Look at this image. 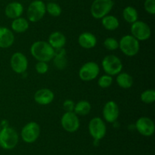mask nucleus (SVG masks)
Wrapping results in <instances>:
<instances>
[{
	"label": "nucleus",
	"mask_w": 155,
	"mask_h": 155,
	"mask_svg": "<svg viewBox=\"0 0 155 155\" xmlns=\"http://www.w3.org/2000/svg\"><path fill=\"white\" fill-rule=\"evenodd\" d=\"M31 55L38 62H48L54 58V49L45 41H36L30 47Z\"/></svg>",
	"instance_id": "1"
},
{
	"label": "nucleus",
	"mask_w": 155,
	"mask_h": 155,
	"mask_svg": "<svg viewBox=\"0 0 155 155\" xmlns=\"http://www.w3.org/2000/svg\"><path fill=\"white\" fill-rule=\"evenodd\" d=\"M18 132L11 127H5L0 130V147L5 150L15 148L18 143Z\"/></svg>",
	"instance_id": "2"
},
{
	"label": "nucleus",
	"mask_w": 155,
	"mask_h": 155,
	"mask_svg": "<svg viewBox=\"0 0 155 155\" xmlns=\"http://www.w3.org/2000/svg\"><path fill=\"white\" fill-rule=\"evenodd\" d=\"M119 48L124 55L127 56H134L138 54L140 49L139 41L132 35H125L119 42Z\"/></svg>",
	"instance_id": "3"
},
{
	"label": "nucleus",
	"mask_w": 155,
	"mask_h": 155,
	"mask_svg": "<svg viewBox=\"0 0 155 155\" xmlns=\"http://www.w3.org/2000/svg\"><path fill=\"white\" fill-rule=\"evenodd\" d=\"M103 70L106 74L113 76L121 72L123 69V63L120 59L114 55H107L101 62Z\"/></svg>",
	"instance_id": "4"
},
{
	"label": "nucleus",
	"mask_w": 155,
	"mask_h": 155,
	"mask_svg": "<svg viewBox=\"0 0 155 155\" xmlns=\"http://www.w3.org/2000/svg\"><path fill=\"white\" fill-rule=\"evenodd\" d=\"M113 6L112 0H94L91 5V15L95 19H101L107 15Z\"/></svg>",
	"instance_id": "5"
},
{
	"label": "nucleus",
	"mask_w": 155,
	"mask_h": 155,
	"mask_svg": "<svg viewBox=\"0 0 155 155\" xmlns=\"http://www.w3.org/2000/svg\"><path fill=\"white\" fill-rule=\"evenodd\" d=\"M45 12V3L41 0H35L30 3L27 9V18L31 22H37L43 18Z\"/></svg>",
	"instance_id": "6"
},
{
	"label": "nucleus",
	"mask_w": 155,
	"mask_h": 155,
	"mask_svg": "<svg viewBox=\"0 0 155 155\" xmlns=\"http://www.w3.org/2000/svg\"><path fill=\"white\" fill-rule=\"evenodd\" d=\"M106 131L105 123L100 117H94L90 120L89 123V132L95 141L102 139L105 136Z\"/></svg>",
	"instance_id": "7"
},
{
	"label": "nucleus",
	"mask_w": 155,
	"mask_h": 155,
	"mask_svg": "<svg viewBox=\"0 0 155 155\" xmlns=\"http://www.w3.org/2000/svg\"><path fill=\"white\" fill-rule=\"evenodd\" d=\"M21 135L23 141L26 143H33L40 135V126L35 122H28L23 127Z\"/></svg>",
	"instance_id": "8"
},
{
	"label": "nucleus",
	"mask_w": 155,
	"mask_h": 155,
	"mask_svg": "<svg viewBox=\"0 0 155 155\" xmlns=\"http://www.w3.org/2000/svg\"><path fill=\"white\" fill-rule=\"evenodd\" d=\"M132 36L139 41H144L149 39L151 35V30L148 24L142 21H136L131 26Z\"/></svg>",
	"instance_id": "9"
},
{
	"label": "nucleus",
	"mask_w": 155,
	"mask_h": 155,
	"mask_svg": "<svg viewBox=\"0 0 155 155\" xmlns=\"http://www.w3.org/2000/svg\"><path fill=\"white\" fill-rule=\"evenodd\" d=\"M99 65L95 62H88L80 68L79 76L84 81H90L98 77L99 74Z\"/></svg>",
	"instance_id": "10"
},
{
	"label": "nucleus",
	"mask_w": 155,
	"mask_h": 155,
	"mask_svg": "<svg viewBox=\"0 0 155 155\" xmlns=\"http://www.w3.org/2000/svg\"><path fill=\"white\" fill-rule=\"evenodd\" d=\"M61 124L62 128L68 132H75L80 127V120L74 112H66L61 117Z\"/></svg>",
	"instance_id": "11"
},
{
	"label": "nucleus",
	"mask_w": 155,
	"mask_h": 155,
	"mask_svg": "<svg viewBox=\"0 0 155 155\" xmlns=\"http://www.w3.org/2000/svg\"><path fill=\"white\" fill-rule=\"evenodd\" d=\"M10 64L12 70L18 74L25 72L28 67V61L27 57L20 52H17L12 55Z\"/></svg>",
	"instance_id": "12"
},
{
	"label": "nucleus",
	"mask_w": 155,
	"mask_h": 155,
	"mask_svg": "<svg viewBox=\"0 0 155 155\" xmlns=\"http://www.w3.org/2000/svg\"><path fill=\"white\" fill-rule=\"evenodd\" d=\"M136 128L138 132L144 136H151L155 130L154 123L148 117H141L136 121Z\"/></svg>",
	"instance_id": "13"
},
{
	"label": "nucleus",
	"mask_w": 155,
	"mask_h": 155,
	"mask_svg": "<svg viewBox=\"0 0 155 155\" xmlns=\"http://www.w3.org/2000/svg\"><path fill=\"white\" fill-rule=\"evenodd\" d=\"M119 107L118 105L113 100L107 102L103 108V116L107 122H114L119 116Z\"/></svg>",
	"instance_id": "14"
},
{
	"label": "nucleus",
	"mask_w": 155,
	"mask_h": 155,
	"mask_svg": "<svg viewBox=\"0 0 155 155\" xmlns=\"http://www.w3.org/2000/svg\"><path fill=\"white\" fill-rule=\"evenodd\" d=\"M54 93L48 88L38 90L34 94V100L40 105L50 104L54 100Z\"/></svg>",
	"instance_id": "15"
},
{
	"label": "nucleus",
	"mask_w": 155,
	"mask_h": 155,
	"mask_svg": "<svg viewBox=\"0 0 155 155\" xmlns=\"http://www.w3.org/2000/svg\"><path fill=\"white\" fill-rule=\"evenodd\" d=\"M15 41V36L10 29L0 27V48L7 49L12 46Z\"/></svg>",
	"instance_id": "16"
},
{
	"label": "nucleus",
	"mask_w": 155,
	"mask_h": 155,
	"mask_svg": "<svg viewBox=\"0 0 155 155\" xmlns=\"http://www.w3.org/2000/svg\"><path fill=\"white\" fill-rule=\"evenodd\" d=\"M24 12L22 4L18 2H13L7 5L5 9V14L8 18L15 19L20 18Z\"/></svg>",
	"instance_id": "17"
},
{
	"label": "nucleus",
	"mask_w": 155,
	"mask_h": 155,
	"mask_svg": "<svg viewBox=\"0 0 155 155\" xmlns=\"http://www.w3.org/2000/svg\"><path fill=\"white\" fill-rule=\"evenodd\" d=\"M78 43L83 48L92 49L96 46L97 39L93 33L84 32L79 36Z\"/></svg>",
	"instance_id": "18"
},
{
	"label": "nucleus",
	"mask_w": 155,
	"mask_h": 155,
	"mask_svg": "<svg viewBox=\"0 0 155 155\" xmlns=\"http://www.w3.org/2000/svg\"><path fill=\"white\" fill-rule=\"evenodd\" d=\"M48 43L54 50L63 48L64 46L66 43V37L61 32H53L50 34L49 37H48Z\"/></svg>",
	"instance_id": "19"
},
{
	"label": "nucleus",
	"mask_w": 155,
	"mask_h": 155,
	"mask_svg": "<svg viewBox=\"0 0 155 155\" xmlns=\"http://www.w3.org/2000/svg\"><path fill=\"white\" fill-rule=\"evenodd\" d=\"M52 59H54V65L58 69H64L68 64L65 50L63 48L54 50V56Z\"/></svg>",
	"instance_id": "20"
},
{
	"label": "nucleus",
	"mask_w": 155,
	"mask_h": 155,
	"mask_svg": "<svg viewBox=\"0 0 155 155\" xmlns=\"http://www.w3.org/2000/svg\"><path fill=\"white\" fill-rule=\"evenodd\" d=\"M29 28V22L26 18H15L12 23V29L16 33H24Z\"/></svg>",
	"instance_id": "21"
},
{
	"label": "nucleus",
	"mask_w": 155,
	"mask_h": 155,
	"mask_svg": "<svg viewBox=\"0 0 155 155\" xmlns=\"http://www.w3.org/2000/svg\"><path fill=\"white\" fill-rule=\"evenodd\" d=\"M117 83L120 88L124 89H128L130 88L133 84V77L130 74L126 72L119 73L117 77Z\"/></svg>",
	"instance_id": "22"
},
{
	"label": "nucleus",
	"mask_w": 155,
	"mask_h": 155,
	"mask_svg": "<svg viewBox=\"0 0 155 155\" xmlns=\"http://www.w3.org/2000/svg\"><path fill=\"white\" fill-rule=\"evenodd\" d=\"M102 25L106 30H115L119 27V21L117 18L113 15H106L101 18Z\"/></svg>",
	"instance_id": "23"
},
{
	"label": "nucleus",
	"mask_w": 155,
	"mask_h": 155,
	"mask_svg": "<svg viewBox=\"0 0 155 155\" xmlns=\"http://www.w3.org/2000/svg\"><path fill=\"white\" fill-rule=\"evenodd\" d=\"M91 110V104L87 100H80L75 104L74 112L79 115H86Z\"/></svg>",
	"instance_id": "24"
},
{
	"label": "nucleus",
	"mask_w": 155,
	"mask_h": 155,
	"mask_svg": "<svg viewBox=\"0 0 155 155\" xmlns=\"http://www.w3.org/2000/svg\"><path fill=\"white\" fill-rule=\"evenodd\" d=\"M123 17L127 22L133 24L138 21L137 10L132 6H127L123 11Z\"/></svg>",
	"instance_id": "25"
},
{
	"label": "nucleus",
	"mask_w": 155,
	"mask_h": 155,
	"mask_svg": "<svg viewBox=\"0 0 155 155\" xmlns=\"http://www.w3.org/2000/svg\"><path fill=\"white\" fill-rule=\"evenodd\" d=\"M140 99L143 103L147 104L153 103L155 100V91L153 89L146 90L141 94Z\"/></svg>",
	"instance_id": "26"
},
{
	"label": "nucleus",
	"mask_w": 155,
	"mask_h": 155,
	"mask_svg": "<svg viewBox=\"0 0 155 155\" xmlns=\"http://www.w3.org/2000/svg\"><path fill=\"white\" fill-rule=\"evenodd\" d=\"M46 12L53 17H58L61 14V8L55 2H49L45 5Z\"/></svg>",
	"instance_id": "27"
},
{
	"label": "nucleus",
	"mask_w": 155,
	"mask_h": 155,
	"mask_svg": "<svg viewBox=\"0 0 155 155\" xmlns=\"http://www.w3.org/2000/svg\"><path fill=\"white\" fill-rule=\"evenodd\" d=\"M113 83V78L108 74H104L98 78V84L101 88H107Z\"/></svg>",
	"instance_id": "28"
},
{
	"label": "nucleus",
	"mask_w": 155,
	"mask_h": 155,
	"mask_svg": "<svg viewBox=\"0 0 155 155\" xmlns=\"http://www.w3.org/2000/svg\"><path fill=\"white\" fill-rule=\"evenodd\" d=\"M104 46L107 50L114 51L119 48V42L115 38L108 37L104 41Z\"/></svg>",
	"instance_id": "29"
},
{
	"label": "nucleus",
	"mask_w": 155,
	"mask_h": 155,
	"mask_svg": "<svg viewBox=\"0 0 155 155\" xmlns=\"http://www.w3.org/2000/svg\"><path fill=\"white\" fill-rule=\"evenodd\" d=\"M145 11L151 15L155 14V0H145L144 3Z\"/></svg>",
	"instance_id": "30"
},
{
	"label": "nucleus",
	"mask_w": 155,
	"mask_h": 155,
	"mask_svg": "<svg viewBox=\"0 0 155 155\" xmlns=\"http://www.w3.org/2000/svg\"><path fill=\"white\" fill-rule=\"evenodd\" d=\"M36 70L39 74H45L48 70V64H47V62H38L36 64Z\"/></svg>",
	"instance_id": "31"
},
{
	"label": "nucleus",
	"mask_w": 155,
	"mask_h": 155,
	"mask_svg": "<svg viewBox=\"0 0 155 155\" xmlns=\"http://www.w3.org/2000/svg\"><path fill=\"white\" fill-rule=\"evenodd\" d=\"M74 106L75 103L71 100H66L63 103L64 109H65L66 112H74Z\"/></svg>",
	"instance_id": "32"
},
{
	"label": "nucleus",
	"mask_w": 155,
	"mask_h": 155,
	"mask_svg": "<svg viewBox=\"0 0 155 155\" xmlns=\"http://www.w3.org/2000/svg\"><path fill=\"white\" fill-rule=\"evenodd\" d=\"M2 129V126H1V124H0V130Z\"/></svg>",
	"instance_id": "33"
}]
</instances>
